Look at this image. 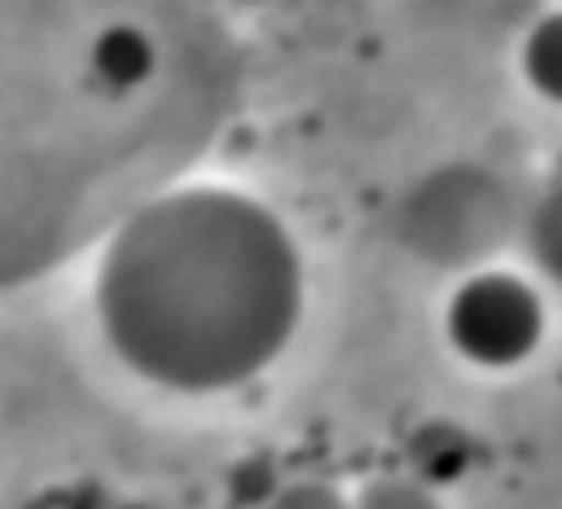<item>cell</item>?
<instances>
[{"mask_svg": "<svg viewBox=\"0 0 562 509\" xmlns=\"http://www.w3.org/2000/svg\"><path fill=\"white\" fill-rule=\"evenodd\" d=\"M448 342L483 369H505L518 364L536 338H540V303L536 294L501 272H483L474 281H465L443 316Z\"/></svg>", "mask_w": 562, "mask_h": 509, "instance_id": "cell-2", "label": "cell"}, {"mask_svg": "<svg viewBox=\"0 0 562 509\" xmlns=\"http://www.w3.org/2000/svg\"><path fill=\"white\" fill-rule=\"evenodd\" d=\"M373 509H430V505H426V496L413 491V487H386V491L373 500Z\"/></svg>", "mask_w": 562, "mask_h": 509, "instance_id": "cell-4", "label": "cell"}, {"mask_svg": "<svg viewBox=\"0 0 562 509\" xmlns=\"http://www.w3.org/2000/svg\"><path fill=\"white\" fill-rule=\"evenodd\" d=\"M97 303L132 369L206 391L241 382L285 347L299 263L263 206L184 189L127 219L101 263Z\"/></svg>", "mask_w": 562, "mask_h": 509, "instance_id": "cell-1", "label": "cell"}, {"mask_svg": "<svg viewBox=\"0 0 562 509\" xmlns=\"http://www.w3.org/2000/svg\"><path fill=\"white\" fill-rule=\"evenodd\" d=\"M522 75L540 97L562 101V13L540 18L522 39Z\"/></svg>", "mask_w": 562, "mask_h": 509, "instance_id": "cell-3", "label": "cell"}]
</instances>
